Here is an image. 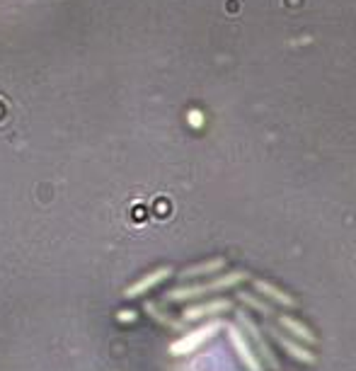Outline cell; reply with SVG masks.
<instances>
[{"mask_svg": "<svg viewBox=\"0 0 356 371\" xmlns=\"http://www.w3.org/2000/svg\"><path fill=\"white\" fill-rule=\"evenodd\" d=\"M257 292L264 294L267 298H272V301L279 303V306H286V308H293V306H296V301H293V298L288 296V294H284L281 289L272 287V284H267V282H257Z\"/></svg>", "mask_w": 356, "mask_h": 371, "instance_id": "obj_9", "label": "cell"}, {"mask_svg": "<svg viewBox=\"0 0 356 371\" xmlns=\"http://www.w3.org/2000/svg\"><path fill=\"white\" fill-rule=\"evenodd\" d=\"M226 333H228V338H231V344H233V349H235L238 359L242 362V367H245L247 371H264L259 357L252 352L250 342H247L245 333H242V330H238L235 325H226Z\"/></svg>", "mask_w": 356, "mask_h": 371, "instance_id": "obj_4", "label": "cell"}, {"mask_svg": "<svg viewBox=\"0 0 356 371\" xmlns=\"http://www.w3.org/2000/svg\"><path fill=\"white\" fill-rule=\"evenodd\" d=\"M221 328H223L221 320H211V323H206V325H201V328L192 330V333L182 335V338H177L175 342L170 344V354L172 357H187V354H192L194 349H199L203 342H208V340H211Z\"/></svg>", "mask_w": 356, "mask_h": 371, "instance_id": "obj_2", "label": "cell"}, {"mask_svg": "<svg viewBox=\"0 0 356 371\" xmlns=\"http://www.w3.org/2000/svg\"><path fill=\"white\" fill-rule=\"evenodd\" d=\"M277 318H279V323L284 325V330H288V333H291L293 338L298 340V342H303V344H315V340H318V338L313 335V330L305 328L303 323H298L296 318L284 316V313H281V316H277Z\"/></svg>", "mask_w": 356, "mask_h": 371, "instance_id": "obj_8", "label": "cell"}, {"mask_svg": "<svg viewBox=\"0 0 356 371\" xmlns=\"http://www.w3.org/2000/svg\"><path fill=\"white\" fill-rule=\"evenodd\" d=\"M223 267V260H211V262H203V265H196V267H189L185 269V272L180 274V279H192V277H203V274H211L216 272V269Z\"/></svg>", "mask_w": 356, "mask_h": 371, "instance_id": "obj_12", "label": "cell"}, {"mask_svg": "<svg viewBox=\"0 0 356 371\" xmlns=\"http://www.w3.org/2000/svg\"><path fill=\"white\" fill-rule=\"evenodd\" d=\"M242 279H247L245 272H231V274H226V277L213 279V282H208V284H199V287L172 289V292L165 294V301L175 303V301H189V298H199V296H206V294H211V292H221V289L233 287V284L242 282Z\"/></svg>", "mask_w": 356, "mask_h": 371, "instance_id": "obj_1", "label": "cell"}, {"mask_svg": "<svg viewBox=\"0 0 356 371\" xmlns=\"http://www.w3.org/2000/svg\"><path fill=\"white\" fill-rule=\"evenodd\" d=\"M226 311H231V301H226V298H216V301H208V303H199V306L185 308L182 318H185V323H189V320L218 316V313H226Z\"/></svg>", "mask_w": 356, "mask_h": 371, "instance_id": "obj_7", "label": "cell"}, {"mask_svg": "<svg viewBox=\"0 0 356 371\" xmlns=\"http://www.w3.org/2000/svg\"><path fill=\"white\" fill-rule=\"evenodd\" d=\"M235 318H238V323L242 325V330H245V338H250V342L257 347V357H259V362H262V367L279 371V359L274 357V352L269 349V344L264 342V335L259 333V328L252 323V318L247 316L245 311H238Z\"/></svg>", "mask_w": 356, "mask_h": 371, "instance_id": "obj_3", "label": "cell"}, {"mask_svg": "<svg viewBox=\"0 0 356 371\" xmlns=\"http://www.w3.org/2000/svg\"><path fill=\"white\" fill-rule=\"evenodd\" d=\"M119 320H124V323H129V320L136 318V311H119V316H116Z\"/></svg>", "mask_w": 356, "mask_h": 371, "instance_id": "obj_13", "label": "cell"}, {"mask_svg": "<svg viewBox=\"0 0 356 371\" xmlns=\"http://www.w3.org/2000/svg\"><path fill=\"white\" fill-rule=\"evenodd\" d=\"M146 313H148L150 318H155L160 325H165V328L177 330V333H180V330H185V323H182V320H175L172 316H167V313H162L155 303H146Z\"/></svg>", "mask_w": 356, "mask_h": 371, "instance_id": "obj_10", "label": "cell"}, {"mask_svg": "<svg viewBox=\"0 0 356 371\" xmlns=\"http://www.w3.org/2000/svg\"><path fill=\"white\" fill-rule=\"evenodd\" d=\"M238 298H240L245 306H250L254 308L257 313H262V316H269V318H277V313H274V308L269 306V303H264V301H259L257 296H252V294H245V292H240L238 294Z\"/></svg>", "mask_w": 356, "mask_h": 371, "instance_id": "obj_11", "label": "cell"}, {"mask_svg": "<svg viewBox=\"0 0 356 371\" xmlns=\"http://www.w3.org/2000/svg\"><path fill=\"white\" fill-rule=\"evenodd\" d=\"M172 274V269L170 267H160V269H155V272H150V274H146V277H141L139 282H134L131 287H126L124 289V296L126 298H136V296H144L146 292H150L153 287H157V284L162 282V279H167Z\"/></svg>", "mask_w": 356, "mask_h": 371, "instance_id": "obj_6", "label": "cell"}, {"mask_svg": "<svg viewBox=\"0 0 356 371\" xmlns=\"http://www.w3.org/2000/svg\"><path fill=\"white\" fill-rule=\"evenodd\" d=\"M269 335H272L274 342H277L288 357H293L296 362H303V364H315V354L310 352L303 342H296V340H291L288 335H284L281 330H277V328H269Z\"/></svg>", "mask_w": 356, "mask_h": 371, "instance_id": "obj_5", "label": "cell"}]
</instances>
